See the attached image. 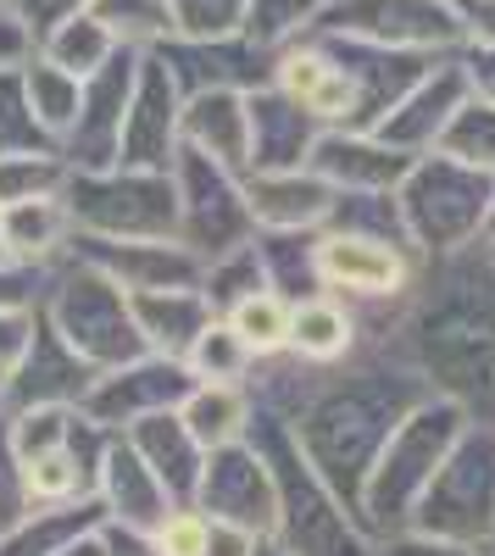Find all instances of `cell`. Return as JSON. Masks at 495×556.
<instances>
[{
  "instance_id": "cell-25",
  "label": "cell",
  "mask_w": 495,
  "mask_h": 556,
  "mask_svg": "<svg viewBox=\"0 0 495 556\" xmlns=\"http://www.w3.org/2000/svg\"><path fill=\"white\" fill-rule=\"evenodd\" d=\"M96 523H101V501L96 495L67 501V506H56V513H34L12 534H0V556H56L73 540L96 534Z\"/></svg>"
},
{
  "instance_id": "cell-43",
  "label": "cell",
  "mask_w": 495,
  "mask_h": 556,
  "mask_svg": "<svg viewBox=\"0 0 495 556\" xmlns=\"http://www.w3.org/2000/svg\"><path fill=\"white\" fill-rule=\"evenodd\" d=\"M468 45H495V0H457Z\"/></svg>"
},
{
  "instance_id": "cell-44",
  "label": "cell",
  "mask_w": 495,
  "mask_h": 556,
  "mask_svg": "<svg viewBox=\"0 0 495 556\" xmlns=\"http://www.w3.org/2000/svg\"><path fill=\"white\" fill-rule=\"evenodd\" d=\"M384 556H473V551L457 545V540H440V534H418V540H395V545H384Z\"/></svg>"
},
{
  "instance_id": "cell-32",
  "label": "cell",
  "mask_w": 495,
  "mask_h": 556,
  "mask_svg": "<svg viewBox=\"0 0 495 556\" xmlns=\"http://www.w3.org/2000/svg\"><path fill=\"white\" fill-rule=\"evenodd\" d=\"M89 12H96L128 51H156V45L173 39L167 0H89Z\"/></svg>"
},
{
  "instance_id": "cell-42",
  "label": "cell",
  "mask_w": 495,
  "mask_h": 556,
  "mask_svg": "<svg viewBox=\"0 0 495 556\" xmlns=\"http://www.w3.org/2000/svg\"><path fill=\"white\" fill-rule=\"evenodd\" d=\"M34 56V34L17 23V12L0 7V67H23Z\"/></svg>"
},
{
  "instance_id": "cell-13",
  "label": "cell",
  "mask_w": 495,
  "mask_h": 556,
  "mask_svg": "<svg viewBox=\"0 0 495 556\" xmlns=\"http://www.w3.org/2000/svg\"><path fill=\"white\" fill-rule=\"evenodd\" d=\"M468 101H473V89H468L462 56H440V62L429 67V78H423L373 134L384 139V146L407 151V156H429V151H440L445 128L457 123V112H462Z\"/></svg>"
},
{
  "instance_id": "cell-5",
  "label": "cell",
  "mask_w": 495,
  "mask_h": 556,
  "mask_svg": "<svg viewBox=\"0 0 495 556\" xmlns=\"http://www.w3.org/2000/svg\"><path fill=\"white\" fill-rule=\"evenodd\" d=\"M173 184H178V245L195 251L201 262H223L245 251L256 217H251L240 173L185 146L173 162Z\"/></svg>"
},
{
  "instance_id": "cell-19",
  "label": "cell",
  "mask_w": 495,
  "mask_h": 556,
  "mask_svg": "<svg viewBox=\"0 0 495 556\" xmlns=\"http://www.w3.org/2000/svg\"><path fill=\"white\" fill-rule=\"evenodd\" d=\"M185 146L245 178L251 173V96H240V89L190 96L185 101Z\"/></svg>"
},
{
  "instance_id": "cell-6",
  "label": "cell",
  "mask_w": 495,
  "mask_h": 556,
  "mask_svg": "<svg viewBox=\"0 0 495 556\" xmlns=\"http://www.w3.org/2000/svg\"><path fill=\"white\" fill-rule=\"evenodd\" d=\"M51 323L89 367H128V362L145 356V334H140V323H134L128 290L89 262L51 301Z\"/></svg>"
},
{
  "instance_id": "cell-1",
  "label": "cell",
  "mask_w": 495,
  "mask_h": 556,
  "mask_svg": "<svg viewBox=\"0 0 495 556\" xmlns=\"http://www.w3.org/2000/svg\"><path fill=\"white\" fill-rule=\"evenodd\" d=\"M401 412H407V401H395L390 374H373V384H340L334 395L312 401L295 445L306 451L312 473L334 490L340 506H345V490L351 495L368 490V473L379 468L390 434L401 429L395 424Z\"/></svg>"
},
{
  "instance_id": "cell-37",
  "label": "cell",
  "mask_w": 495,
  "mask_h": 556,
  "mask_svg": "<svg viewBox=\"0 0 495 556\" xmlns=\"http://www.w3.org/2000/svg\"><path fill=\"white\" fill-rule=\"evenodd\" d=\"M151 540H156L162 556H206V545H212V518L195 513V506H178V513H167V518L151 529Z\"/></svg>"
},
{
  "instance_id": "cell-8",
  "label": "cell",
  "mask_w": 495,
  "mask_h": 556,
  "mask_svg": "<svg viewBox=\"0 0 495 556\" xmlns=\"http://www.w3.org/2000/svg\"><path fill=\"white\" fill-rule=\"evenodd\" d=\"M312 34H351L418 56H457L468 45L457 0H329Z\"/></svg>"
},
{
  "instance_id": "cell-22",
  "label": "cell",
  "mask_w": 495,
  "mask_h": 556,
  "mask_svg": "<svg viewBox=\"0 0 495 556\" xmlns=\"http://www.w3.org/2000/svg\"><path fill=\"white\" fill-rule=\"evenodd\" d=\"M101 495L112 506V518L123 529H140V534L167 518V501H173L162 490V479L151 473V462L134 451L128 440H117V445L101 451Z\"/></svg>"
},
{
  "instance_id": "cell-7",
  "label": "cell",
  "mask_w": 495,
  "mask_h": 556,
  "mask_svg": "<svg viewBox=\"0 0 495 556\" xmlns=\"http://www.w3.org/2000/svg\"><path fill=\"white\" fill-rule=\"evenodd\" d=\"M418 529L440 540H495V429H462L429 495L418 501Z\"/></svg>"
},
{
  "instance_id": "cell-46",
  "label": "cell",
  "mask_w": 495,
  "mask_h": 556,
  "mask_svg": "<svg viewBox=\"0 0 495 556\" xmlns=\"http://www.w3.org/2000/svg\"><path fill=\"white\" fill-rule=\"evenodd\" d=\"M251 556H290V551H279V545H256Z\"/></svg>"
},
{
  "instance_id": "cell-17",
  "label": "cell",
  "mask_w": 495,
  "mask_h": 556,
  "mask_svg": "<svg viewBox=\"0 0 495 556\" xmlns=\"http://www.w3.org/2000/svg\"><path fill=\"white\" fill-rule=\"evenodd\" d=\"M245 201H251V217L262 228H279V235H312L318 223H329L340 190L323 184L312 167H295V173H245Z\"/></svg>"
},
{
  "instance_id": "cell-14",
  "label": "cell",
  "mask_w": 495,
  "mask_h": 556,
  "mask_svg": "<svg viewBox=\"0 0 495 556\" xmlns=\"http://www.w3.org/2000/svg\"><path fill=\"white\" fill-rule=\"evenodd\" d=\"M195 395V374L185 362H173V356H140V362H128L117 367L112 379H101L96 390H89L84 412L96 417V424H140V417H156L167 412L173 401H190Z\"/></svg>"
},
{
  "instance_id": "cell-12",
  "label": "cell",
  "mask_w": 495,
  "mask_h": 556,
  "mask_svg": "<svg viewBox=\"0 0 495 556\" xmlns=\"http://www.w3.org/2000/svg\"><path fill=\"white\" fill-rule=\"evenodd\" d=\"M156 56L167 62L173 84L190 96H206V89H240V96H256V89L274 84V62L256 51L245 34H229V39H167L156 45Z\"/></svg>"
},
{
  "instance_id": "cell-24",
  "label": "cell",
  "mask_w": 495,
  "mask_h": 556,
  "mask_svg": "<svg viewBox=\"0 0 495 556\" xmlns=\"http://www.w3.org/2000/svg\"><path fill=\"white\" fill-rule=\"evenodd\" d=\"M73 235L78 228L62 195L0 206V256H17V267H45L56 256V245H67Z\"/></svg>"
},
{
  "instance_id": "cell-23",
  "label": "cell",
  "mask_w": 495,
  "mask_h": 556,
  "mask_svg": "<svg viewBox=\"0 0 495 556\" xmlns=\"http://www.w3.org/2000/svg\"><path fill=\"white\" fill-rule=\"evenodd\" d=\"M128 429H134V440H128V445L151 462V473L162 479V490H167V495H195V490H201L206 462H201L195 434L185 429V417L156 412V417H140V424H128Z\"/></svg>"
},
{
  "instance_id": "cell-31",
  "label": "cell",
  "mask_w": 495,
  "mask_h": 556,
  "mask_svg": "<svg viewBox=\"0 0 495 556\" xmlns=\"http://www.w3.org/2000/svg\"><path fill=\"white\" fill-rule=\"evenodd\" d=\"M185 429L195 434L201 451H223V445H234L240 429H245V401L240 390L229 384H206L185 401Z\"/></svg>"
},
{
  "instance_id": "cell-48",
  "label": "cell",
  "mask_w": 495,
  "mask_h": 556,
  "mask_svg": "<svg viewBox=\"0 0 495 556\" xmlns=\"http://www.w3.org/2000/svg\"><path fill=\"white\" fill-rule=\"evenodd\" d=\"M490 267H495V240H490Z\"/></svg>"
},
{
  "instance_id": "cell-16",
  "label": "cell",
  "mask_w": 495,
  "mask_h": 556,
  "mask_svg": "<svg viewBox=\"0 0 495 556\" xmlns=\"http://www.w3.org/2000/svg\"><path fill=\"white\" fill-rule=\"evenodd\" d=\"M318 278L345 295H363V301H395L407 290V245L329 228L318 240Z\"/></svg>"
},
{
  "instance_id": "cell-2",
  "label": "cell",
  "mask_w": 495,
  "mask_h": 556,
  "mask_svg": "<svg viewBox=\"0 0 495 556\" xmlns=\"http://www.w3.org/2000/svg\"><path fill=\"white\" fill-rule=\"evenodd\" d=\"M401 217H407V235L423 251H457L473 245L490 228V206H495V173L468 167L445 151H429L412 162V173L401 178Z\"/></svg>"
},
{
  "instance_id": "cell-9",
  "label": "cell",
  "mask_w": 495,
  "mask_h": 556,
  "mask_svg": "<svg viewBox=\"0 0 495 556\" xmlns=\"http://www.w3.org/2000/svg\"><path fill=\"white\" fill-rule=\"evenodd\" d=\"M178 151H185V89L173 84V73H167V62L156 51H145L140 56V78H134L128 117H123L117 167L173 173Z\"/></svg>"
},
{
  "instance_id": "cell-4",
  "label": "cell",
  "mask_w": 495,
  "mask_h": 556,
  "mask_svg": "<svg viewBox=\"0 0 495 556\" xmlns=\"http://www.w3.org/2000/svg\"><path fill=\"white\" fill-rule=\"evenodd\" d=\"M468 417L457 406H423V412H407V424H401L379 456V468L368 473V490H363V506L379 518V523H401L412 518V506L429 495L434 473L445 468V456L452 445L462 440Z\"/></svg>"
},
{
  "instance_id": "cell-33",
  "label": "cell",
  "mask_w": 495,
  "mask_h": 556,
  "mask_svg": "<svg viewBox=\"0 0 495 556\" xmlns=\"http://www.w3.org/2000/svg\"><path fill=\"white\" fill-rule=\"evenodd\" d=\"M290 312L295 306H284L274 290H256V295L229 306V329L240 334V345L251 356H274V351L290 345Z\"/></svg>"
},
{
  "instance_id": "cell-38",
  "label": "cell",
  "mask_w": 495,
  "mask_h": 556,
  "mask_svg": "<svg viewBox=\"0 0 495 556\" xmlns=\"http://www.w3.org/2000/svg\"><path fill=\"white\" fill-rule=\"evenodd\" d=\"M39 317H28V306H0V390H12L17 367L28 362Z\"/></svg>"
},
{
  "instance_id": "cell-28",
  "label": "cell",
  "mask_w": 495,
  "mask_h": 556,
  "mask_svg": "<svg viewBox=\"0 0 495 556\" xmlns=\"http://www.w3.org/2000/svg\"><path fill=\"white\" fill-rule=\"evenodd\" d=\"M329 0H251L245 7V39L256 45V51L267 56H284L290 45H301L312 28H318Z\"/></svg>"
},
{
  "instance_id": "cell-35",
  "label": "cell",
  "mask_w": 495,
  "mask_h": 556,
  "mask_svg": "<svg viewBox=\"0 0 495 556\" xmlns=\"http://www.w3.org/2000/svg\"><path fill=\"white\" fill-rule=\"evenodd\" d=\"M251 0H167L173 39H229L245 28Z\"/></svg>"
},
{
  "instance_id": "cell-15",
  "label": "cell",
  "mask_w": 495,
  "mask_h": 556,
  "mask_svg": "<svg viewBox=\"0 0 495 556\" xmlns=\"http://www.w3.org/2000/svg\"><path fill=\"white\" fill-rule=\"evenodd\" d=\"M412 162L418 156L384 146L379 134H351V128H329L312 151V173L334 184L340 195H390L412 173Z\"/></svg>"
},
{
  "instance_id": "cell-39",
  "label": "cell",
  "mask_w": 495,
  "mask_h": 556,
  "mask_svg": "<svg viewBox=\"0 0 495 556\" xmlns=\"http://www.w3.org/2000/svg\"><path fill=\"white\" fill-rule=\"evenodd\" d=\"M28 484H23V462L12 451V429H0V534H12L28 513Z\"/></svg>"
},
{
  "instance_id": "cell-29",
  "label": "cell",
  "mask_w": 495,
  "mask_h": 556,
  "mask_svg": "<svg viewBox=\"0 0 495 556\" xmlns=\"http://www.w3.org/2000/svg\"><path fill=\"white\" fill-rule=\"evenodd\" d=\"M351 317H345V306H334V301H323V295H312V301H301L295 312H290V351L301 356V362H318V367H329V362H340L345 351H351Z\"/></svg>"
},
{
  "instance_id": "cell-20",
  "label": "cell",
  "mask_w": 495,
  "mask_h": 556,
  "mask_svg": "<svg viewBox=\"0 0 495 556\" xmlns=\"http://www.w3.org/2000/svg\"><path fill=\"white\" fill-rule=\"evenodd\" d=\"M89 390H96V367H89L56 334V323L45 317L39 329H34L28 362L17 367V379H12V395H23L34 406H67V401H89Z\"/></svg>"
},
{
  "instance_id": "cell-40",
  "label": "cell",
  "mask_w": 495,
  "mask_h": 556,
  "mask_svg": "<svg viewBox=\"0 0 495 556\" xmlns=\"http://www.w3.org/2000/svg\"><path fill=\"white\" fill-rule=\"evenodd\" d=\"M12 12H17V23H23V28L34 34V45H39L56 23H67V17L89 12V0H12Z\"/></svg>"
},
{
  "instance_id": "cell-21",
  "label": "cell",
  "mask_w": 495,
  "mask_h": 556,
  "mask_svg": "<svg viewBox=\"0 0 495 556\" xmlns=\"http://www.w3.org/2000/svg\"><path fill=\"white\" fill-rule=\"evenodd\" d=\"M134 306V323H140V334L156 356H190L195 340L217 323V306L206 301V290H140L128 295Z\"/></svg>"
},
{
  "instance_id": "cell-10",
  "label": "cell",
  "mask_w": 495,
  "mask_h": 556,
  "mask_svg": "<svg viewBox=\"0 0 495 556\" xmlns=\"http://www.w3.org/2000/svg\"><path fill=\"white\" fill-rule=\"evenodd\" d=\"M140 56L145 51H123L84 84V106H78V123L67 128L62 139V162L73 173H106L117 167V151H123V117H128V101H134V78H140Z\"/></svg>"
},
{
  "instance_id": "cell-41",
  "label": "cell",
  "mask_w": 495,
  "mask_h": 556,
  "mask_svg": "<svg viewBox=\"0 0 495 556\" xmlns=\"http://www.w3.org/2000/svg\"><path fill=\"white\" fill-rule=\"evenodd\" d=\"M462 73H468V89L473 101H490L495 106V45H462Z\"/></svg>"
},
{
  "instance_id": "cell-26",
  "label": "cell",
  "mask_w": 495,
  "mask_h": 556,
  "mask_svg": "<svg viewBox=\"0 0 495 556\" xmlns=\"http://www.w3.org/2000/svg\"><path fill=\"white\" fill-rule=\"evenodd\" d=\"M34 51L45 56V62H56V67H67L73 78H96L117 51H123V45H117V34L96 17V12H78V17H67V23H56L51 34H45L39 45H34Z\"/></svg>"
},
{
  "instance_id": "cell-47",
  "label": "cell",
  "mask_w": 495,
  "mask_h": 556,
  "mask_svg": "<svg viewBox=\"0 0 495 556\" xmlns=\"http://www.w3.org/2000/svg\"><path fill=\"white\" fill-rule=\"evenodd\" d=\"M490 235H495V206H490Z\"/></svg>"
},
{
  "instance_id": "cell-36",
  "label": "cell",
  "mask_w": 495,
  "mask_h": 556,
  "mask_svg": "<svg viewBox=\"0 0 495 556\" xmlns=\"http://www.w3.org/2000/svg\"><path fill=\"white\" fill-rule=\"evenodd\" d=\"M245 362H251V351L240 345V334L229 329V323H212V329L195 340V351H190V374L212 379V384H229V379L245 374Z\"/></svg>"
},
{
  "instance_id": "cell-34",
  "label": "cell",
  "mask_w": 495,
  "mask_h": 556,
  "mask_svg": "<svg viewBox=\"0 0 495 556\" xmlns=\"http://www.w3.org/2000/svg\"><path fill=\"white\" fill-rule=\"evenodd\" d=\"M440 151L457 156V162H468V167L495 173V106H490V101H468V106L457 112V123L445 128Z\"/></svg>"
},
{
  "instance_id": "cell-18",
  "label": "cell",
  "mask_w": 495,
  "mask_h": 556,
  "mask_svg": "<svg viewBox=\"0 0 495 556\" xmlns=\"http://www.w3.org/2000/svg\"><path fill=\"white\" fill-rule=\"evenodd\" d=\"M323 128L312 123L290 96H279L274 84L251 96V173H295L312 167Z\"/></svg>"
},
{
  "instance_id": "cell-11",
  "label": "cell",
  "mask_w": 495,
  "mask_h": 556,
  "mask_svg": "<svg viewBox=\"0 0 495 556\" xmlns=\"http://www.w3.org/2000/svg\"><path fill=\"white\" fill-rule=\"evenodd\" d=\"M195 495L206 506V518H217V523H234L245 534H274L279 529V484H274L267 456H256V445L212 451Z\"/></svg>"
},
{
  "instance_id": "cell-45",
  "label": "cell",
  "mask_w": 495,
  "mask_h": 556,
  "mask_svg": "<svg viewBox=\"0 0 495 556\" xmlns=\"http://www.w3.org/2000/svg\"><path fill=\"white\" fill-rule=\"evenodd\" d=\"M56 556H106V540H101V534H84V540H73V545L56 551Z\"/></svg>"
},
{
  "instance_id": "cell-30",
  "label": "cell",
  "mask_w": 495,
  "mask_h": 556,
  "mask_svg": "<svg viewBox=\"0 0 495 556\" xmlns=\"http://www.w3.org/2000/svg\"><path fill=\"white\" fill-rule=\"evenodd\" d=\"M34 151H62L45 123L28 106L23 67H0V156H34Z\"/></svg>"
},
{
  "instance_id": "cell-3",
  "label": "cell",
  "mask_w": 495,
  "mask_h": 556,
  "mask_svg": "<svg viewBox=\"0 0 495 556\" xmlns=\"http://www.w3.org/2000/svg\"><path fill=\"white\" fill-rule=\"evenodd\" d=\"M73 228L96 240H178V184L173 173H73L62 190Z\"/></svg>"
},
{
  "instance_id": "cell-27",
  "label": "cell",
  "mask_w": 495,
  "mask_h": 556,
  "mask_svg": "<svg viewBox=\"0 0 495 556\" xmlns=\"http://www.w3.org/2000/svg\"><path fill=\"white\" fill-rule=\"evenodd\" d=\"M23 89H28V106H34V117L45 123V134L56 139H67V128L78 123V106H84V78H73L67 67H56V62H45L39 51L23 62Z\"/></svg>"
},
{
  "instance_id": "cell-49",
  "label": "cell",
  "mask_w": 495,
  "mask_h": 556,
  "mask_svg": "<svg viewBox=\"0 0 495 556\" xmlns=\"http://www.w3.org/2000/svg\"><path fill=\"white\" fill-rule=\"evenodd\" d=\"M0 7H7V12H12V0H0Z\"/></svg>"
}]
</instances>
